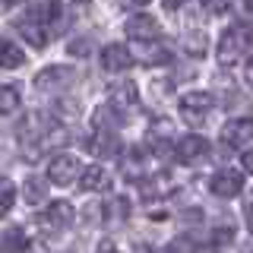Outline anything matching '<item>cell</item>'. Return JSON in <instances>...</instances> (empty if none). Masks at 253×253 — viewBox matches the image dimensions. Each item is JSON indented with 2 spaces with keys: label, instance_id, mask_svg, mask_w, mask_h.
I'll return each instance as SVG.
<instances>
[{
  "label": "cell",
  "instance_id": "ba28073f",
  "mask_svg": "<svg viewBox=\"0 0 253 253\" xmlns=\"http://www.w3.org/2000/svg\"><path fill=\"white\" fill-rule=\"evenodd\" d=\"M130 67H133L130 47L105 44V51H101V70H108V73H124V70H130Z\"/></svg>",
  "mask_w": 253,
  "mask_h": 253
},
{
  "label": "cell",
  "instance_id": "e0dca14e",
  "mask_svg": "<svg viewBox=\"0 0 253 253\" xmlns=\"http://www.w3.org/2000/svg\"><path fill=\"white\" fill-rule=\"evenodd\" d=\"M22 63H26V54L0 35V70H16V67H22Z\"/></svg>",
  "mask_w": 253,
  "mask_h": 253
},
{
  "label": "cell",
  "instance_id": "603a6c76",
  "mask_svg": "<svg viewBox=\"0 0 253 253\" xmlns=\"http://www.w3.org/2000/svg\"><path fill=\"white\" fill-rule=\"evenodd\" d=\"M228 6H231V0H203V10L209 13H225Z\"/></svg>",
  "mask_w": 253,
  "mask_h": 253
},
{
  "label": "cell",
  "instance_id": "83f0119b",
  "mask_svg": "<svg viewBox=\"0 0 253 253\" xmlns=\"http://www.w3.org/2000/svg\"><path fill=\"white\" fill-rule=\"evenodd\" d=\"M244 212H247V228H250V234H253V200H247Z\"/></svg>",
  "mask_w": 253,
  "mask_h": 253
},
{
  "label": "cell",
  "instance_id": "5bb4252c",
  "mask_svg": "<svg viewBox=\"0 0 253 253\" xmlns=\"http://www.w3.org/2000/svg\"><path fill=\"white\" fill-rule=\"evenodd\" d=\"M101 215H105L108 225H121V221H126V215H130V200H126V196H111V200L101 206Z\"/></svg>",
  "mask_w": 253,
  "mask_h": 253
},
{
  "label": "cell",
  "instance_id": "1f68e13d",
  "mask_svg": "<svg viewBox=\"0 0 253 253\" xmlns=\"http://www.w3.org/2000/svg\"><path fill=\"white\" fill-rule=\"evenodd\" d=\"M130 3H133V6H146L149 0H130Z\"/></svg>",
  "mask_w": 253,
  "mask_h": 253
},
{
  "label": "cell",
  "instance_id": "e575fe53",
  "mask_svg": "<svg viewBox=\"0 0 253 253\" xmlns=\"http://www.w3.org/2000/svg\"><path fill=\"white\" fill-rule=\"evenodd\" d=\"M3 3H19V0H3Z\"/></svg>",
  "mask_w": 253,
  "mask_h": 253
},
{
  "label": "cell",
  "instance_id": "8992f818",
  "mask_svg": "<svg viewBox=\"0 0 253 253\" xmlns=\"http://www.w3.org/2000/svg\"><path fill=\"white\" fill-rule=\"evenodd\" d=\"M221 142L231 149H241V146H250L253 142V121L250 117H234L221 126Z\"/></svg>",
  "mask_w": 253,
  "mask_h": 253
},
{
  "label": "cell",
  "instance_id": "30bf717a",
  "mask_svg": "<svg viewBox=\"0 0 253 253\" xmlns=\"http://www.w3.org/2000/svg\"><path fill=\"white\" fill-rule=\"evenodd\" d=\"M206 155H209V142H206L203 136H196V133H190V136H184L177 142V158L184 165H196Z\"/></svg>",
  "mask_w": 253,
  "mask_h": 253
},
{
  "label": "cell",
  "instance_id": "836d02e7",
  "mask_svg": "<svg viewBox=\"0 0 253 253\" xmlns=\"http://www.w3.org/2000/svg\"><path fill=\"white\" fill-rule=\"evenodd\" d=\"M73 3H89V0H73Z\"/></svg>",
  "mask_w": 253,
  "mask_h": 253
},
{
  "label": "cell",
  "instance_id": "52a82bcc",
  "mask_svg": "<svg viewBox=\"0 0 253 253\" xmlns=\"http://www.w3.org/2000/svg\"><path fill=\"white\" fill-rule=\"evenodd\" d=\"M16 29L22 32V38L32 44V47H44L47 44V26L42 22V13L32 10V16H22L19 22H16Z\"/></svg>",
  "mask_w": 253,
  "mask_h": 253
},
{
  "label": "cell",
  "instance_id": "ac0fdd59",
  "mask_svg": "<svg viewBox=\"0 0 253 253\" xmlns=\"http://www.w3.org/2000/svg\"><path fill=\"white\" fill-rule=\"evenodd\" d=\"M89 152H95V155H114L117 152L114 130H98V133H95V136L89 139Z\"/></svg>",
  "mask_w": 253,
  "mask_h": 253
},
{
  "label": "cell",
  "instance_id": "d6986e66",
  "mask_svg": "<svg viewBox=\"0 0 253 253\" xmlns=\"http://www.w3.org/2000/svg\"><path fill=\"white\" fill-rule=\"evenodd\" d=\"M180 44H184V51L187 54H193V57H203L206 54V44H209V38H206V32L200 29H190L180 35Z\"/></svg>",
  "mask_w": 253,
  "mask_h": 253
},
{
  "label": "cell",
  "instance_id": "6da1fadb",
  "mask_svg": "<svg viewBox=\"0 0 253 253\" xmlns=\"http://www.w3.org/2000/svg\"><path fill=\"white\" fill-rule=\"evenodd\" d=\"M177 111L190 126H200V124H206V117L212 111V95L209 92H187V95H180Z\"/></svg>",
  "mask_w": 253,
  "mask_h": 253
},
{
  "label": "cell",
  "instance_id": "44dd1931",
  "mask_svg": "<svg viewBox=\"0 0 253 253\" xmlns=\"http://www.w3.org/2000/svg\"><path fill=\"white\" fill-rule=\"evenodd\" d=\"M13 203H16V187H13L10 177L0 174V215H6L13 209Z\"/></svg>",
  "mask_w": 253,
  "mask_h": 253
},
{
  "label": "cell",
  "instance_id": "d4e9b609",
  "mask_svg": "<svg viewBox=\"0 0 253 253\" xmlns=\"http://www.w3.org/2000/svg\"><path fill=\"white\" fill-rule=\"evenodd\" d=\"M146 60H149V63H155V60H168V51L155 47V51H149V54H146Z\"/></svg>",
  "mask_w": 253,
  "mask_h": 253
},
{
  "label": "cell",
  "instance_id": "4fadbf2b",
  "mask_svg": "<svg viewBox=\"0 0 253 253\" xmlns=\"http://www.w3.org/2000/svg\"><path fill=\"white\" fill-rule=\"evenodd\" d=\"M29 250V237L19 225H10L0 231V253H26Z\"/></svg>",
  "mask_w": 253,
  "mask_h": 253
},
{
  "label": "cell",
  "instance_id": "7a4b0ae2",
  "mask_svg": "<svg viewBox=\"0 0 253 253\" xmlns=\"http://www.w3.org/2000/svg\"><path fill=\"white\" fill-rule=\"evenodd\" d=\"M76 79V70L73 67H44L42 73L35 76V89L51 95V92H63L67 85H73Z\"/></svg>",
  "mask_w": 253,
  "mask_h": 253
},
{
  "label": "cell",
  "instance_id": "9c48e42d",
  "mask_svg": "<svg viewBox=\"0 0 253 253\" xmlns=\"http://www.w3.org/2000/svg\"><path fill=\"white\" fill-rule=\"evenodd\" d=\"M124 32L130 38H136V42H152V38L158 35V22H155V16L139 13V16H130V19H126Z\"/></svg>",
  "mask_w": 253,
  "mask_h": 253
},
{
  "label": "cell",
  "instance_id": "cb8c5ba5",
  "mask_svg": "<svg viewBox=\"0 0 253 253\" xmlns=\"http://www.w3.org/2000/svg\"><path fill=\"white\" fill-rule=\"evenodd\" d=\"M70 54H79V57H85V54H89V38H76V42L70 44Z\"/></svg>",
  "mask_w": 253,
  "mask_h": 253
},
{
  "label": "cell",
  "instance_id": "d6a6232c",
  "mask_svg": "<svg viewBox=\"0 0 253 253\" xmlns=\"http://www.w3.org/2000/svg\"><path fill=\"white\" fill-rule=\"evenodd\" d=\"M244 6H247V10L253 13V0H244Z\"/></svg>",
  "mask_w": 253,
  "mask_h": 253
},
{
  "label": "cell",
  "instance_id": "9a60e30c",
  "mask_svg": "<svg viewBox=\"0 0 253 253\" xmlns=\"http://www.w3.org/2000/svg\"><path fill=\"white\" fill-rule=\"evenodd\" d=\"M121 171H124V177L139 180L142 171H146V152H142V149H130V152H124L121 155Z\"/></svg>",
  "mask_w": 253,
  "mask_h": 253
},
{
  "label": "cell",
  "instance_id": "277c9868",
  "mask_svg": "<svg viewBox=\"0 0 253 253\" xmlns=\"http://www.w3.org/2000/svg\"><path fill=\"white\" fill-rule=\"evenodd\" d=\"M244 190V174L241 171H215L209 177V193L218 196V200H231V196H237Z\"/></svg>",
  "mask_w": 253,
  "mask_h": 253
},
{
  "label": "cell",
  "instance_id": "484cf974",
  "mask_svg": "<svg viewBox=\"0 0 253 253\" xmlns=\"http://www.w3.org/2000/svg\"><path fill=\"white\" fill-rule=\"evenodd\" d=\"M168 253H190V244H187V241H174Z\"/></svg>",
  "mask_w": 253,
  "mask_h": 253
},
{
  "label": "cell",
  "instance_id": "f1b7e54d",
  "mask_svg": "<svg viewBox=\"0 0 253 253\" xmlns=\"http://www.w3.org/2000/svg\"><path fill=\"white\" fill-rule=\"evenodd\" d=\"M162 3H165V10H180L187 0H162Z\"/></svg>",
  "mask_w": 253,
  "mask_h": 253
},
{
  "label": "cell",
  "instance_id": "4316f807",
  "mask_svg": "<svg viewBox=\"0 0 253 253\" xmlns=\"http://www.w3.org/2000/svg\"><path fill=\"white\" fill-rule=\"evenodd\" d=\"M241 165H244V171H247V174H253V149H250V152H244Z\"/></svg>",
  "mask_w": 253,
  "mask_h": 253
},
{
  "label": "cell",
  "instance_id": "5b68a950",
  "mask_svg": "<svg viewBox=\"0 0 253 253\" xmlns=\"http://www.w3.org/2000/svg\"><path fill=\"white\" fill-rule=\"evenodd\" d=\"M79 171H83V168H79L76 155H54L51 165H47V180H54L57 187H67V184L76 180Z\"/></svg>",
  "mask_w": 253,
  "mask_h": 253
},
{
  "label": "cell",
  "instance_id": "4dcf8cb0",
  "mask_svg": "<svg viewBox=\"0 0 253 253\" xmlns=\"http://www.w3.org/2000/svg\"><path fill=\"white\" fill-rule=\"evenodd\" d=\"M244 76H247V83H250V85H253V57H250V60H247V73H244Z\"/></svg>",
  "mask_w": 253,
  "mask_h": 253
},
{
  "label": "cell",
  "instance_id": "7c38bea8",
  "mask_svg": "<svg viewBox=\"0 0 253 253\" xmlns=\"http://www.w3.org/2000/svg\"><path fill=\"white\" fill-rule=\"evenodd\" d=\"M73 218H76V209L70 203H63V200H57L54 206H47V212L42 215L44 228H70Z\"/></svg>",
  "mask_w": 253,
  "mask_h": 253
},
{
  "label": "cell",
  "instance_id": "f546056e",
  "mask_svg": "<svg viewBox=\"0 0 253 253\" xmlns=\"http://www.w3.org/2000/svg\"><path fill=\"white\" fill-rule=\"evenodd\" d=\"M98 253H121V250H117L111 241H105V244H98Z\"/></svg>",
  "mask_w": 253,
  "mask_h": 253
},
{
  "label": "cell",
  "instance_id": "7402d4cb",
  "mask_svg": "<svg viewBox=\"0 0 253 253\" xmlns=\"http://www.w3.org/2000/svg\"><path fill=\"white\" fill-rule=\"evenodd\" d=\"M126 105H136V89L133 85H121V89H114V98H111V108H126Z\"/></svg>",
  "mask_w": 253,
  "mask_h": 253
},
{
  "label": "cell",
  "instance_id": "2e32d148",
  "mask_svg": "<svg viewBox=\"0 0 253 253\" xmlns=\"http://www.w3.org/2000/svg\"><path fill=\"white\" fill-rule=\"evenodd\" d=\"M22 200H26L29 206H38V203H44V196H47V180H42L38 174H29L26 177V184H22Z\"/></svg>",
  "mask_w": 253,
  "mask_h": 253
},
{
  "label": "cell",
  "instance_id": "8fae6325",
  "mask_svg": "<svg viewBox=\"0 0 253 253\" xmlns=\"http://www.w3.org/2000/svg\"><path fill=\"white\" fill-rule=\"evenodd\" d=\"M108 187H111V177L105 168H98V165L83 168V174H79V190L83 193H105Z\"/></svg>",
  "mask_w": 253,
  "mask_h": 253
},
{
  "label": "cell",
  "instance_id": "ffe728a7",
  "mask_svg": "<svg viewBox=\"0 0 253 253\" xmlns=\"http://www.w3.org/2000/svg\"><path fill=\"white\" fill-rule=\"evenodd\" d=\"M22 108V95L16 85H0V114H16Z\"/></svg>",
  "mask_w": 253,
  "mask_h": 253
},
{
  "label": "cell",
  "instance_id": "3957f363",
  "mask_svg": "<svg viewBox=\"0 0 253 253\" xmlns=\"http://www.w3.org/2000/svg\"><path fill=\"white\" fill-rule=\"evenodd\" d=\"M244 44H247V29L244 26H234L221 35L218 42V63L228 67V63H237V57L244 54Z\"/></svg>",
  "mask_w": 253,
  "mask_h": 253
}]
</instances>
